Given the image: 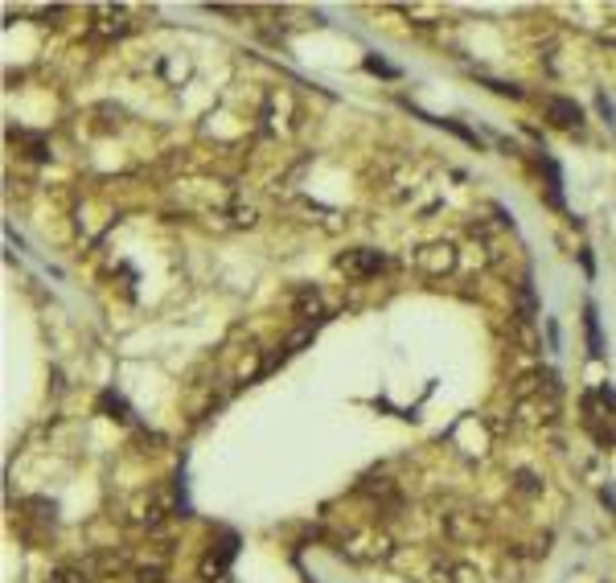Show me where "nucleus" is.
I'll list each match as a JSON object with an SVG mask.
<instances>
[{
	"mask_svg": "<svg viewBox=\"0 0 616 583\" xmlns=\"http://www.w3.org/2000/svg\"><path fill=\"white\" fill-rule=\"evenodd\" d=\"M419 263H423L432 276H444V271H452V263H456V251H452L448 243H435V246H423V255H419Z\"/></svg>",
	"mask_w": 616,
	"mask_h": 583,
	"instance_id": "obj_3",
	"label": "nucleus"
},
{
	"mask_svg": "<svg viewBox=\"0 0 616 583\" xmlns=\"http://www.w3.org/2000/svg\"><path fill=\"white\" fill-rule=\"evenodd\" d=\"M583 325H588V349L591 358H604V341H600V317H596V304L583 308Z\"/></svg>",
	"mask_w": 616,
	"mask_h": 583,
	"instance_id": "obj_4",
	"label": "nucleus"
},
{
	"mask_svg": "<svg viewBox=\"0 0 616 583\" xmlns=\"http://www.w3.org/2000/svg\"><path fill=\"white\" fill-rule=\"evenodd\" d=\"M382 267H386V255L366 251V246H358V251H345L341 259H337V271H345L350 279H370V276H378Z\"/></svg>",
	"mask_w": 616,
	"mask_h": 583,
	"instance_id": "obj_1",
	"label": "nucleus"
},
{
	"mask_svg": "<svg viewBox=\"0 0 616 583\" xmlns=\"http://www.w3.org/2000/svg\"><path fill=\"white\" fill-rule=\"evenodd\" d=\"M317 312H320V296L312 292V287H300V292H296V317L308 320V317H317Z\"/></svg>",
	"mask_w": 616,
	"mask_h": 583,
	"instance_id": "obj_6",
	"label": "nucleus"
},
{
	"mask_svg": "<svg viewBox=\"0 0 616 583\" xmlns=\"http://www.w3.org/2000/svg\"><path fill=\"white\" fill-rule=\"evenodd\" d=\"M547 115H550V123H555V128H567V131L583 123V111H579V107H575L571 99H559V95L547 99Z\"/></svg>",
	"mask_w": 616,
	"mask_h": 583,
	"instance_id": "obj_2",
	"label": "nucleus"
},
{
	"mask_svg": "<svg viewBox=\"0 0 616 583\" xmlns=\"http://www.w3.org/2000/svg\"><path fill=\"white\" fill-rule=\"evenodd\" d=\"M514 489L526 493V497H538V493H542V481H538L534 473H526V468H517V473H514Z\"/></svg>",
	"mask_w": 616,
	"mask_h": 583,
	"instance_id": "obj_7",
	"label": "nucleus"
},
{
	"mask_svg": "<svg viewBox=\"0 0 616 583\" xmlns=\"http://www.w3.org/2000/svg\"><path fill=\"white\" fill-rule=\"evenodd\" d=\"M444 583H481V571L468 563H448L444 567Z\"/></svg>",
	"mask_w": 616,
	"mask_h": 583,
	"instance_id": "obj_5",
	"label": "nucleus"
},
{
	"mask_svg": "<svg viewBox=\"0 0 616 583\" xmlns=\"http://www.w3.org/2000/svg\"><path fill=\"white\" fill-rule=\"evenodd\" d=\"M366 70H374V74H386V78H394V74H399V70H394V66H386L382 57H366Z\"/></svg>",
	"mask_w": 616,
	"mask_h": 583,
	"instance_id": "obj_8",
	"label": "nucleus"
}]
</instances>
